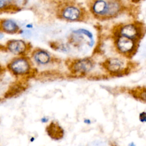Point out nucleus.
Masks as SVG:
<instances>
[{
    "instance_id": "a211bd4d",
    "label": "nucleus",
    "mask_w": 146,
    "mask_h": 146,
    "mask_svg": "<svg viewBox=\"0 0 146 146\" xmlns=\"http://www.w3.org/2000/svg\"><path fill=\"white\" fill-rule=\"evenodd\" d=\"M30 141H31V142H33V141L35 140V138H34V137H32L30 139Z\"/></svg>"
},
{
    "instance_id": "2eb2a0df",
    "label": "nucleus",
    "mask_w": 146,
    "mask_h": 146,
    "mask_svg": "<svg viewBox=\"0 0 146 146\" xmlns=\"http://www.w3.org/2000/svg\"><path fill=\"white\" fill-rule=\"evenodd\" d=\"M6 69V68H5L3 66H2L1 64H0V81L2 80V79L3 78V77L5 75Z\"/></svg>"
},
{
    "instance_id": "20e7f679",
    "label": "nucleus",
    "mask_w": 146,
    "mask_h": 146,
    "mask_svg": "<svg viewBox=\"0 0 146 146\" xmlns=\"http://www.w3.org/2000/svg\"><path fill=\"white\" fill-rule=\"evenodd\" d=\"M131 64L132 63H126L120 58H110L106 59L102 63V66L111 76L119 77L131 72Z\"/></svg>"
},
{
    "instance_id": "f3484780",
    "label": "nucleus",
    "mask_w": 146,
    "mask_h": 146,
    "mask_svg": "<svg viewBox=\"0 0 146 146\" xmlns=\"http://www.w3.org/2000/svg\"><path fill=\"white\" fill-rule=\"evenodd\" d=\"M84 122L86 124H90L91 123V121H90V120H89V119H86V120H84Z\"/></svg>"
},
{
    "instance_id": "39448f33",
    "label": "nucleus",
    "mask_w": 146,
    "mask_h": 146,
    "mask_svg": "<svg viewBox=\"0 0 146 146\" xmlns=\"http://www.w3.org/2000/svg\"><path fill=\"white\" fill-rule=\"evenodd\" d=\"M113 36L120 35L133 40L139 41L144 36L145 29L141 22H133L119 26L114 31Z\"/></svg>"
},
{
    "instance_id": "9d476101",
    "label": "nucleus",
    "mask_w": 146,
    "mask_h": 146,
    "mask_svg": "<svg viewBox=\"0 0 146 146\" xmlns=\"http://www.w3.org/2000/svg\"><path fill=\"white\" fill-rule=\"evenodd\" d=\"M47 135L53 140L58 141L62 139L64 136V131L60 125L55 121H51L45 129Z\"/></svg>"
},
{
    "instance_id": "f03ea898",
    "label": "nucleus",
    "mask_w": 146,
    "mask_h": 146,
    "mask_svg": "<svg viewBox=\"0 0 146 146\" xmlns=\"http://www.w3.org/2000/svg\"><path fill=\"white\" fill-rule=\"evenodd\" d=\"M87 6L91 14L99 20H107L117 17L124 10L119 1H90Z\"/></svg>"
},
{
    "instance_id": "7ed1b4c3",
    "label": "nucleus",
    "mask_w": 146,
    "mask_h": 146,
    "mask_svg": "<svg viewBox=\"0 0 146 146\" xmlns=\"http://www.w3.org/2000/svg\"><path fill=\"white\" fill-rule=\"evenodd\" d=\"M6 69L16 77L27 76L34 70L31 58L28 56H16L7 64Z\"/></svg>"
},
{
    "instance_id": "423d86ee",
    "label": "nucleus",
    "mask_w": 146,
    "mask_h": 146,
    "mask_svg": "<svg viewBox=\"0 0 146 146\" xmlns=\"http://www.w3.org/2000/svg\"><path fill=\"white\" fill-rule=\"evenodd\" d=\"M66 64L71 74L82 76L94 68L95 62L90 58L70 59L67 60Z\"/></svg>"
},
{
    "instance_id": "9b49d317",
    "label": "nucleus",
    "mask_w": 146,
    "mask_h": 146,
    "mask_svg": "<svg viewBox=\"0 0 146 146\" xmlns=\"http://www.w3.org/2000/svg\"><path fill=\"white\" fill-rule=\"evenodd\" d=\"M21 29L14 20L8 18H0V34H17L21 33Z\"/></svg>"
},
{
    "instance_id": "ddd939ff",
    "label": "nucleus",
    "mask_w": 146,
    "mask_h": 146,
    "mask_svg": "<svg viewBox=\"0 0 146 146\" xmlns=\"http://www.w3.org/2000/svg\"><path fill=\"white\" fill-rule=\"evenodd\" d=\"M128 93L137 100L146 103V86H136L128 90Z\"/></svg>"
},
{
    "instance_id": "dca6fc26",
    "label": "nucleus",
    "mask_w": 146,
    "mask_h": 146,
    "mask_svg": "<svg viewBox=\"0 0 146 146\" xmlns=\"http://www.w3.org/2000/svg\"><path fill=\"white\" fill-rule=\"evenodd\" d=\"M127 146H136V143H135V142H133V141H131V142H129V143L128 144Z\"/></svg>"
},
{
    "instance_id": "f8f14e48",
    "label": "nucleus",
    "mask_w": 146,
    "mask_h": 146,
    "mask_svg": "<svg viewBox=\"0 0 146 146\" xmlns=\"http://www.w3.org/2000/svg\"><path fill=\"white\" fill-rule=\"evenodd\" d=\"M15 1L0 0V13L14 14L19 12L21 10Z\"/></svg>"
},
{
    "instance_id": "0eeeda50",
    "label": "nucleus",
    "mask_w": 146,
    "mask_h": 146,
    "mask_svg": "<svg viewBox=\"0 0 146 146\" xmlns=\"http://www.w3.org/2000/svg\"><path fill=\"white\" fill-rule=\"evenodd\" d=\"M114 40L116 50L123 56L131 58L137 51L139 41L120 35L114 36Z\"/></svg>"
},
{
    "instance_id": "f257e3e1",
    "label": "nucleus",
    "mask_w": 146,
    "mask_h": 146,
    "mask_svg": "<svg viewBox=\"0 0 146 146\" xmlns=\"http://www.w3.org/2000/svg\"><path fill=\"white\" fill-rule=\"evenodd\" d=\"M54 8L56 17L67 22H86L90 17L86 8L74 1H58Z\"/></svg>"
},
{
    "instance_id": "1a4fd4ad",
    "label": "nucleus",
    "mask_w": 146,
    "mask_h": 146,
    "mask_svg": "<svg viewBox=\"0 0 146 146\" xmlns=\"http://www.w3.org/2000/svg\"><path fill=\"white\" fill-rule=\"evenodd\" d=\"M30 54L31 58L39 65H46L56 59L48 51L39 47L34 48Z\"/></svg>"
},
{
    "instance_id": "6e6552de",
    "label": "nucleus",
    "mask_w": 146,
    "mask_h": 146,
    "mask_svg": "<svg viewBox=\"0 0 146 146\" xmlns=\"http://www.w3.org/2000/svg\"><path fill=\"white\" fill-rule=\"evenodd\" d=\"M6 50L16 56H28L33 50L30 42L22 39L9 40L5 45Z\"/></svg>"
},
{
    "instance_id": "4468645a",
    "label": "nucleus",
    "mask_w": 146,
    "mask_h": 146,
    "mask_svg": "<svg viewBox=\"0 0 146 146\" xmlns=\"http://www.w3.org/2000/svg\"><path fill=\"white\" fill-rule=\"evenodd\" d=\"M139 119L140 122L141 123H146V112L143 111L140 113L139 116Z\"/></svg>"
}]
</instances>
